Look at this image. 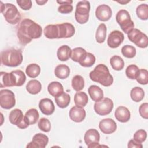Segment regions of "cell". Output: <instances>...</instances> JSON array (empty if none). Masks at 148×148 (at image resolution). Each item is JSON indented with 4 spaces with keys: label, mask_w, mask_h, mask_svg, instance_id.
Here are the masks:
<instances>
[{
    "label": "cell",
    "mask_w": 148,
    "mask_h": 148,
    "mask_svg": "<svg viewBox=\"0 0 148 148\" xmlns=\"http://www.w3.org/2000/svg\"><path fill=\"white\" fill-rule=\"evenodd\" d=\"M112 9L107 5L102 4L98 6L95 10V16L100 21H106L112 17Z\"/></svg>",
    "instance_id": "2e32d148"
},
{
    "label": "cell",
    "mask_w": 148,
    "mask_h": 148,
    "mask_svg": "<svg viewBox=\"0 0 148 148\" xmlns=\"http://www.w3.org/2000/svg\"><path fill=\"white\" fill-rule=\"evenodd\" d=\"M140 84L146 85L148 83V72L145 69H140L138 75L136 79Z\"/></svg>",
    "instance_id": "ab89813d"
},
{
    "label": "cell",
    "mask_w": 148,
    "mask_h": 148,
    "mask_svg": "<svg viewBox=\"0 0 148 148\" xmlns=\"http://www.w3.org/2000/svg\"><path fill=\"white\" fill-rule=\"evenodd\" d=\"M1 12L6 21L11 24H16L21 19V14L16 6L12 3L3 4L1 1Z\"/></svg>",
    "instance_id": "5b68a950"
},
{
    "label": "cell",
    "mask_w": 148,
    "mask_h": 148,
    "mask_svg": "<svg viewBox=\"0 0 148 148\" xmlns=\"http://www.w3.org/2000/svg\"><path fill=\"white\" fill-rule=\"evenodd\" d=\"M16 2L18 6L24 10H29L32 7V1L30 0H19L17 1Z\"/></svg>",
    "instance_id": "ee69618b"
},
{
    "label": "cell",
    "mask_w": 148,
    "mask_h": 148,
    "mask_svg": "<svg viewBox=\"0 0 148 148\" xmlns=\"http://www.w3.org/2000/svg\"><path fill=\"white\" fill-rule=\"evenodd\" d=\"M47 90L51 95L55 97L64 92V88L60 82H52L48 85Z\"/></svg>",
    "instance_id": "d4e9b609"
},
{
    "label": "cell",
    "mask_w": 148,
    "mask_h": 148,
    "mask_svg": "<svg viewBox=\"0 0 148 148\" xmlns=\"http://www.w3.org/2000/svg\"><path fill=\"white\" fill-rule=\"evenodd\" d=\"M70 73L69 68L65 64H60L57 65L54 69V74L56 76L60 79H65L67 78Z\"/></svg>",
    "instance_id": "603a6c76"
},
{
    "label": "cell",
    "mask_w": 148,
    "mask_h": 148,
    "mask_svg": "<svg viewBox=\"0 0 148 148\" xmlns=\"http://www.w3.org/2000/svg\"><path fill=\"white\" fill-rule=\"evenodd\" d=\"M72 50L68 45H62L60 46L57 52V56L59 60L66 61L71 58Z\"/></svg>",
    "instance_id": "7402d4cb"
},
{
    "label": "cell",
    "mask_w": 148,
    "mask_h": 148,
    "mask_svg": "<svg viewBox=\"0 0 148 148\" xmlns=\"http://www.w3.org/2000/svg\"><path fill=\"white\" fill-rule=\"evenodd\" d=\"M88 101V98L86 93L83 91H78L75 94L74 102L77 106L83 108L84 107Z\"/></svg>",
    "instance_id": "83f0119b"
},
{
    "label": "cell",
    "mask_w": 148,
    "mask_h": 148,
    "mask_svg": "<svg viewBox=\"0 0 148 148\" xmlns=\"http://www.w3.org/2000/svg\"><path fill=\"white\" fill-rule=\"evenodd\" d=\"M85 110L79 106H73L69 110V116L70 119L76 123L82 122L86 117Z\"/></svg>",
    "instance_id": "ac0fdd59"
},
{
    "label": "cell",
    "mask_w": 148,
    "mask_h": 148,
    "mask_svg": "<svg viewBox=\"0 0 148 148\" xmlns=\"http://www.w3.org/2000/svg\"><path fill=\"white\" fill-rule=\"evenodd\" d=\"M130 96L131 99L134 102H138L143 99L145 96V92L141 87H135L131 90Z\"/></svg>",
    "instance_id": "4dcf8cb0"
},
{
    "label": "cell",
    "mask_w": 148,
    "mask_h": 148,
    "mask_svg": "<svg viewBox=\"0 0 148 148\" xmlns=\"http://www.w3.org/2000/svg\"><path fill=\"white\" fill-rule=\"evenodd\" d=\"M39 113L35 108L29 109L25 114V117L29 125L35 124L39 119Z\"/></svg>",
    "instance_id": "1f68e13d"
},
{
    "label": "cell",
    "mask_w": 148,
    "mask_h": 148,
    "mask_svg": "<svg viewBox=\"0 0 148 148\" xmlns=\"http://www.w3.org/2000/svg\"><path fill=\"white\" fill-rule=\"evenodd\" d=\"M73 6L71 4H61L58 8V12L62 14H67L72 12Z\"/></svg>",
    "instance_id": "7bdbcfd3"
},
{
    "label": "cell",
    "mask_w": 148,
    "mask_h": 148,
    "mask_svg": "<svg viewBox=\"0 0 148 148\" xmlns=\"http://www.w3.org/2000/svg\"><path fill=\"white\" fill-rule=\"evenodd\" d=\"M113 108V102L109 98H103L101 100L95 102L94 109L96 113L101 116L109 114Z\"/></svg>",
    "instance_id": "30bf717a"
},
{
    "label": "cell",
    "mask_w": 148,
    "mask_h": 148,
    "mask_svg": "<svg viewBox=\"0 0 148 148\" xmlns=\"http://www.w3.org/2000/svg\"><path fill=\"white\" fill-rule=\"evenodd\" d=\"M39 128L45 132H49L51 130V123L50 121L45 117L41 118L38 123Z\"/></svg>",
    "instance_id": "60d3db41"
},
{
    "label": "cell",
    "mask_w": 148,
    "mask_h": 148,
    "mask_svg": "<svg viewBox=\"0 0 148 148\" xmlns=\"http://www.w3.org/2000/svg\"><path fill=\"white\" fill-rule=\"evenodd\" d=\"M129 40L138 47L146 48L148 45V39L146 34L136 28H133L128 34Z\"/></svg>",
    "instance_id": "ba28073f"
},
{
    "label": "cell",
    "mask_w": 148,
    "mask_h": 148,
    "mask_svg": "<svg viewBox=\"0 0 148 148\" xmlns=\"http://www.w3.org/2000/svg\"><path fill=\"white\" fill-rule=\"evenodd\" d=\"M86 53V51L83 48L80 47H76L72 50L71 58L73 61L79 62Z\"/></svg>",
    "instance_id": "8d00e7d4"
},
{
    "label": "cell",
    "mask_w": 148,
    "mask_h": 148,
    "mask_svg": "<svg viewBox=\"0 0 148 148\" xmlns=\"http://www.w3.org/2000/svg\"><path fill=\"white\" fill-rule=\"evenodd\" d=\"M110 64L112 68L116 71H120L123 69L124 62L123 58L119 56H113L110 59Z\"/></svg>",
    "instance_id": "836d02e7"
},
{
    "label": "cell",
    "mask_w": 148,
    "mask_h": 148,
    "mask_svg": "<svg viewBox=\"0 0 148 148\" xmlns=\"http://www.w3.org/2000/svg\"><path fill=\"white\" fill-rule=\"evenodd\" d=\"M39 107L42 113L47 116L51 115L55 110V106L53 102L47 98H43L39 101Z\"/></svg>",
    "instance_id": "d6986e66"
},
{
    "label": "cell",
    "mask_w": 148,
    "mask_h": 148,
    "mask_svg": "<svg viewBox=\"0 0 148 148\" xmlns=\"http://www.w3.org/2000/svg\"><path fill=\"white\" fill-rule=\"evenodd\" d=\"M42 34L41 26L29 18L23 19L18 26L17 35L23 45L30 43L32 39L39 38Z\"/></svg>",
    "instance_id": "6da1fadb"
},
{
    "label": "cell",
    "mask_w": 148,
    "mask_h": 148,
    "mask_svg": "<svg viewBox=\"0 0 148 148\" xmlns=\"http://www.w3.org/2000/svg\"><path fill=\"white\" fill-rule=\"evenodd\" d=\"M124 39V34L118 30L113 31L108 36L107 43L111 48L118 47Z\"/></svg>",
    "instance_id": "4fadbf2b"
},
{
    "label": "cell",
    "mask_w": 148,
    "mask_h": 148,
    "mask_svg": "<svg viewBox=\"0 0 148 148\" xmlns=\"http://www.w3.org/2000/svg\"><path fill=\"white\" fill-rule=\"evenodd\" d=\"M23 57L20 50L11 48L3 50L1 53V63L7 66L15 67L20 65Z\"/></svg>",
    "instance_id": "277c9868"
},
{
    "label": "cell",
    "mask_w": 148,
    "mask_h": 148,
    "mask_svg": "<svg viewBox=\"0 0 148 148\" xmlns=\"http://www.w3.org/2000/svg\"><path fill=\"white\" fill-rule=\"evenodd\" d=\"M72 87L76 91L82 90L84 87V80L80 75L75 76L72 80Z\"/></svg>",
    "instance_id": "e575fe53"
},
{
    "label": "cell",
    "mask_w": 148,
    "mask_h": 148,
    "mask_svg": "<svg viewBox=\"0 0 148 148\" xmlns=\"http://www.w3.org/2000/svg\"><path fill=\"white\" fill-rule=\"evenodd\" d=\"M100 130L105 134L113 133L117 129L116 122L110 118H106L102 120L99 123Z\"/></svg>",
    "instance_id": "e0dca14e"
},
{
    "label": "cell",
    "mask_w": 148,
    "mask_h": 148,
    "mask_svg": "<svg viewBox=\"0 0 148 148\" xmlns=\"http://www.w3.org/2000/svg\"><path fill=\"white\" fill-rule=\"evenodd\" d=\"M90 97L95 102H97L103 98V92L102 90L96 85L90 86L88 89Z\"/></svg>",
    "instance_id": "44dd1931"
},
{
    "label": "cell",
    "mask_w": 148,
    "mask_h": 148,
    "mask_svg": "<svg viewBox=\"0 0 148 148\" xmlns=\"http://www.w3.org/2000/svg\"><path fill=\"white\" fill-rule=\"evenodd\" d=\"M139 114L142 117L147 119L148 118V103H142L139 109Z\"/></svg>",
    "instance_id": "f6af8a7d"
},
{
    "label": "cell",
    "mask_w": 148,
    "mask_h": 148,
    "mask_svg": "<svg viewBox=\"0 0 148 148\" xmlns=\"http://www.w3.org/2000/svg\"><path fill=\"white\" fill-rule=\"evenodd\" d=\"M136 15L139 18L146 20L148 18V5L145 3L139 5L136 9Z\"/></svg>",
    "instance_id": "d590c367"
},
{
    "label": "cell",
    "mask_w": 148,
    "mask_h": 148,
    "mask_svg": "<svg viewBox=\"0 0 148 148\" xmlns=\"http://www.w3.org/2000/svg\"><path fill=\"white\" fill-rule=\"evenodd\" d=\"M121 53L124 57L131 58L136 55V49L131 45H125L121 48Z\"/></svg>",
    "instance_id": "f35d334b"
},
{
    "label": "cell",
    "mask_w": 148,
    "mask_h": 148,
    "mask_svg": "<svg viewBox=\"0 0 148 148\" xmlns=\"http://www.w3.org/2000/svg\"><path fill=\"white\" fill-rule=\"evenodd\" d=\"M41 83L37 80H31L26 85V90L31 94H37L41 91Z\"/></svg>",
    "instance_id": "484cf974"
},
{
    "label": "cell",
    "mask_w": 148,
    "mask_h": 148,
    "mask_svg": "<svg viewBox=\"0 0 148 148\" xmlns=\"http://www.w3.org/2000/svg\"><path fill=\"white\" fill-rule=\"evenodd\" d=\"M130 2V1H117L118 3H120V4H122V5H125V4H127L128 3V2Z\"/></svg>",
    "instance_id": "681fc988"
},
{
    "label": "cell",
    "mask_w": 148,
    "mask_h": 148,
    "mask_svg": "<svg viewBox=\"0 0 148 148\" xmlns=\"http://www.w3.org/2000/svg\"><path fill=\"white\" fill-rule=\"evenodd\" d=\"M116 20L121 29L125 34H128L134 28V23L131 19L129 12L125 9H121L116 14Z\"/></svg>",
    "instance_id": "52a82bcc"
},
{
    "label": "cell",
    "mask_w": 148,
    "mask_h": 148,
    "mask_svg": "<svg viewBox=\"0 0 148 148\" xmlns=\"http://www.w3.org/2000/svg\"><path fill=\"white\" fill-rule=\"evenodd\" d=\"M25 72L28 77L35 78L40 74V68L36 64H31L27 66Z\"/></svg>",
    "instance_id": "d6a6232c"
},
{
    "label": "cell",
    "mask_w": 148,
    "mask_h": 148,
    "mask_svg": "<svg viewBox=\"0 0 148 148\" xmlns=\"http://www.w3.org/2000/svg\"><path fill=\"white\" fill-rule=\"evenodd\" d=\"M90 77L91 80L105 87L111 86L113 82V76L110 73L108 68L102 64L95 66L94 70L90 73Z\"/></svg>",
    "instance_id": "3957f363"
},
{
    "label": "cell",
    "mask_w": 148,
    "mask_h": 148,
    "mask_svg": "<svg viewBox=\"0 0 148 148\" xmlns=\"http://www.w3.org/2000/svg\"><path fill=\"white\" fill-rule=\"evenodd\" d=\"M139 69L138 67L134 64L130 65L127 66L125 70V74L130 79H136L138 73H139Z\"/></svg>",
    "instance_id": "74e56055"
},
{
    "label": "cell",
    "mask_w": 148,
    "mask_h": 148,
    "mask_svg": "<svg viewBox=\"0 0 148 148\" xmlns=\"http://www.w3.org/2000/svg\"><path fill=\"white\" fill-rule=\"evenodd\" d=\"M36 2L39 5H43L47 2V0H36Z\"/></svg>",
    "instance_id": "c3c4849f"
},
{
    "label": "cell",
    "mask_w": 148,
    "mask_h": 148,
    "mask_svg": "<svg viewBox=\"0 0 148 148\" xmlns=\"http://www.w3.org/2000/svg\"><path fill=\"white\" fill-rule=\"evenodd\" d=\"M57 2L60 5L61 4H72L73 1L72 0H64V1H57Z\"/></svg>",
    "instance_id": "7dc6e473"
},
{
    "label": "cell",
    "mask_w": 148,
    "mask_h": 148,
    "mask_svg": "<svg viewBox=\"0 0 148 148\" xmlns=\"http://www.w3.org/2000/svg\"><path fill=\"white\" fill-rule=\"evenodd\" d=\"M9 119L12 124L16 125L20 129H25L29 125L22 111L19 109L12 110L9 113Z\"/></svg>",
    "instance_id": "9c48e42d"
},
{
    "label": "cell",
    "mask_w": 148,
    "mask_h": 148,
    "mask_svg": "<svg viewBox=\"0 0 148 148\" xmlns=\"http://www.w3.org/2000/svg\"><path fill=\"white\" fill-rule=\"evenodd\" d=\"M44 35L48 39H58V29L57 24H50L44 28Z\"/></svg>",
    "instance_id": "4316f807"
},
{
    "label": "cell",
    "mask_w": 148,
    "mask_h": 148,
    "mask_svg": "<svg viewBox=\"0 0 148 148\" xmlns=\"http://www.w3.org/2000/svg\"><path fill=\"white\" fill-rule=\"evenodd\" d=\"M1 87L21 86L26 80L24 73L21 70H15L10 73L1 72Z\"/></svg>",
    "instance_id": "7a4b0ae2"
},
{
    "label": "cell",
    "mask_w": 148,
    "mask_h": 148,
    "mask_svg": "<svg viewBox=\"0 0 148 148\" xmlns=\"http://www.w3.org/2000/svg\"><path fill=\"white\" fill-rule=\"evenodd\" d=\"M106 27L105 24L101 23L99 25L95 34V39L98 43H102L105 41L106 36Z\"/></svg>",
    "instance_id": "f546056e"
},
{
    "label": "cell",
    "mask_w": 148,
    "mask_h": 148,
    "mask_svg": "<svg viewBox=\"0 0 148 148\" xmlns=\"http://www.w3.org/2000/svg\"><path fill=\"white\" fill-rule=\"evenodd\" d=\"M100 135L98 131L95 129L88 130L84 136V142L89 148L98 147L101 146L99 145Z\"/></svg>",
    "instance_id": "7c38bea8"
},
{
    "label": "cell",
    "mask_w": 148,
    "mask_h": 148,
    "mask_svg": "<svg viewBox=\"0 0 148 148\" xmlns=\"http://www.w3.org/2000/svg\"><path fill=\"white\" fill-rule=\"evenodd\" d=\"M143 147L142 143H138L135 141L134 139H131L129 141L128 144V147H132V148H142Z\"/></svg>",
    "instance_id": "bcb514c9"
},
{
    "label": "cell",
    "mask_w": 148,
    "mask_h": 148,
    "mask_svg": "<svg viewBox=\"0 0 148 148\" xmlns=\"http://www.w3.org/2000/svg\"><path fill=\"white\" fill-rule=\"evenodd\" d=\"M95 62V57L91 53H87L83 56L82 58L79 62V64L84 67H90L92 66Z\"/></svg>",
    "instance_id": "f1b7e54d"
},
{
    "label": "cell",
    "mask_w": 148,
    "mask_h": 148,
    "mask_svg": "<svg viewBox=\"0 0 148 148\" xmlns=\"http://www.w3.org/2000/svg\"><path fill=\"white\" fill-rule=\"evenodd\" d=\"M114 116L119 121L126 123L130 119L131 114L128 108L123 106H120L116 109Z\"/></svg>",
    "instance_id": "ffe728a7"
},
{
    "label": "cell",
    "mask_w": 148,
    "mask_h": 148,
    "mask_svg": "<svg viewBox=\"0 0 148 148\" xmlns=\"http://www.w3.org/2000/svg\"><path fill=\"white\" fill-rule=\"evenodd\" d=\"M90 10V3L88 1H82L79 2L76 7L75 17L76 21L83 24L87 23L89 18Z\"/></svg>",
    "instance_id": "8992f818"
},
{
    "label": "cell",
    "mask_w": 148,
    "mask_h": 148,
    "mask_svg": "<svg viewBox=\"0 0 148 148\" xmlns=\"http://www.w3.org/2000/svg\"><path fill=\"white\" fill-rule=\"evenodd\" d=\"M16 99L14 94L8 89L0 91V105L1 108L5 109H9L14 106Z\"/></svg>",
    "instance_id": "8fae6325"
},
{
    "label": "cell",
    "mask_w": 148,
    "mask_h": 148,
    "mask_svg": "<svg viewBox=\"0 0 148 148\" xmlns=\"http://www.w3.org/2000/svg\"><path fill=\"white\" fill-rule=\"evenodd\" d=\"M147 137V133L143 130H139L134 134V140L138 143L143 142Z\"/></svg>",
    "instance_id": "b9f144b4"
},
{
    "label": "cell",
    "mask_w": 148,
    "mask_h": 148,
    "mask_svg": "<svg viewBox=\"0 0 148 148\" xmlns=\"http://www.w3.org/2000/svg\"><path fill=\"white\" fill-rule=\"evenodd\" d=\"M55 101L59 108H65L68 106L70 103L71 97L66 92H62L61 94L55 97Z\"/></svg>",
    "instance_id": "cb8c5ba5"
},
{
    "label": "cell",
    "mask_w": 148,
    "mask_h": 148,
    "mask_svg": "<svg viewBox=\"0 0 148 148\" xmlns=\"http://www.w3.org/2000/svg\"><path fill=\"white\" fill-rule=\"evenodd\" d=\"M48 142L49 138L47 136L42 133H38L33 136L32 141L27 145V147L45 148Z\"/></svg>",
    "instance_id": "5bb4252c"
},
{
    "label": "cell",
    "mask_w": 148,
    "mask_h": 148,
    "mask_svg": "<svg viewBox=\"0 0 148 148\" xmlns=\"http://www.w3.org/2000/svg\"><path fill=\"white\" fill-rule=\"evenodd\" d=\"M58 29V38H68L75 34L74 26L69 23L57 24Z\"/></svg>",
    "instance_id": "9a60e30c"
}]
</instances>
